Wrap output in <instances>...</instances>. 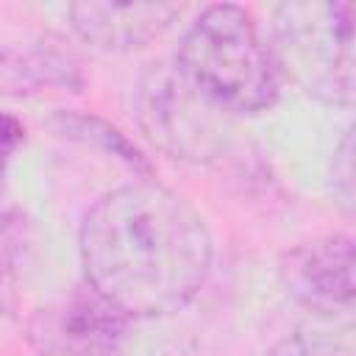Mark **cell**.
<instances>
[{
	"mask_svg": "<svg viewBox=\"0 0 356 356\" xmlns=\"http://www.w3.org/2000/svg\"><path fill=\"white\" fill-rule=\"evenodd\" d=\"M334 189L342 195V203L353 200V136L345 134L337 156H334Z\"/></svg>",
	"mask_w": 356,
	"mask_h": 356,
	"instance_id": "10",
	"label": "cell"
},
{
	"mask_svg": "<svg viewBox=\"0 0 356 356\" xmlns=\"http://www.w3.org/2000/svg\"><path fill=\"white\" fill-rule=\"evenodd\" d=\"M267 356H353V348L345 337H334V331H298Z\"/></svg>",
	"mask_w": 356,
	"mask_h": 356,
	"instance_id": "9",
	"label": "cell"
},
{
	"mask_svg": "<svg viewBox=\"0 0 356 356\" xmlns=\"http://www.w3.org/2000/svg\"><path fill=\"white\" fill-rule=\"evenodd\" d=\"M83 72L78 58L56 44H31L0 50V95L33 97L50 89L78 92Z\"/></svg>",
	"mask_w": 356,
	"mask_h": 356,
	"instance_id": "8",
	"label": "cell"
},
{
	"mask_svg": "<svg viewBox=\"0 0 356 356\" xmlns=\"http://www.w3.org/2000/svg\"><path fill=\"white\" fill-rule=\"evenodd\" d=\"M139 122L147 139L175 159L206 161L228 142V114L164 64L150 67L139 83Z\"/></svg>",
	"mask_w": 356,
	"mask_h": 356,
	"instance_id": "4",
	"label": "cell"
},
{
	"mask_svg": "<svg viewBox=\"0 0 356 356\" xmlns=\"http://www.w3.org/2000/svg\"><path fill=\"white\" fill-rule=\"evenodd\" d=\"M128 325L131 317L83 281L61 300L36 309L25 339L33 356H125Z\"/></svg>",
	"mask_w": 356,
	"mask_h": 356,
	"instance_id": "5",
	"label": "cell"
},
{
	"mask_svg": "<svg viewBox=\"0 0 356 356\" xmlns=\"http://www.w3.org/2000/svg\"><path fill=\"white\" fill-rule=\"evenodd\" d=\"M353 239L348 234H334L286 250L278 273L286 292L298 303L334 314L353 303Z\"/></svg>",
	"mask_w": 356,
	"mask_h": 356,
	"instance_id": "6",
	"label": "cell"
},
{
	"mask_svg": "<svg viewBox=\"0 0 356 356\" xmlns=\"http://www.w3.org/2000/svg\"><path fill=\"white\" fill-rule=\"evenodd\" d=\"M78 245L86 284L131 320L181 312L206 284L214 256L203 217L147 178L97 197Z\"/></svg>",
	"mask_w": 356,
	"mask_h": 356,
	"instance_id": "1",
	"label": "cell"
},
{
	"mask_svg": "<svg viewBox=\"0 0 356 356\" xmlns=\"http://www.w3.org/2000/svg\"><path fill=\"white\" fill-rule=\"evenodd\" d=\"M22 139H25L22 122L17 117L0 111V175L6 172V167H8L11 156L17 153V147L22 145Z\"/></svg>",
	"mask_w": 356,
	"mask_h": 356,
	"instance_id": "11",
	"label": "cell"
},
{
	"mask_svg": "<svg viewBox=\"0 0 356 356\" xmlns=\"http://www.w3.org/2000/svg\"><path fill=\"white\" fill-rule=\"evenodd\" d=\"M181 6L175 3H100L81 0L70 6L72 31L100 50H139L159 39L175 19Z\"/></svg>",
	"mask_w": 356,
	"mask_h": 356,
	"instance_id": "7",
	"label": "cell"
},
{
	"mask_svg": "<svg viewBox=\"0 0 356 356\" xmlns=\"http://www.w3.org/2000/svg\"><path fill=\"white\" fill-rule=\"evenodd\" d=\"M175 70L217 108L259 114L275 106L281 72L256 17L234 3L203 8L186 28Z\"/></svg>",
	"mask_w": 356,
	"mask_h": 356,
	"instance_id": "2",
	"label": "cell"
},
{
	"mask_svg": "<svg viewBox=\"0 0 356 356\" xmlns=\"http://www.w3.org/2000/svg\"><path fill=\"white\" fill-rule=\"evenodd\" d=\"M273 58L306 95L348 108L356 97L353 3L292 0L273 14Z\"/></svg>",
	"mask_w": 356,
	"mask_h": 356,
	"instance_id": "3",
	"label": "cell"
},
{
	"mask_svg": "<svg viewBox=\"0 0 356 356\" xmlns=\"http://www.w3.org/2000/svg\"><path fill=\"white\" fill-rule=\"evenodd\" d=\"M8 309V278H6V270L0 264V312Z\"/></svg>",
	"mask_w": 356,
	"mask_h": 356,
	"instance_id": "12",
	"label": "cell"
}]
</instances>
